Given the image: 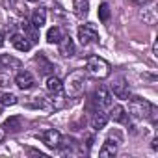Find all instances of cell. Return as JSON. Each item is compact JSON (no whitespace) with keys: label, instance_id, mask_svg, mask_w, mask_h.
<instances>
[{"label":"cell","instance_id":"10","mask_svg":"<svg viewBox=\"0 0 158 158\" xmlns=\"http://www.w3.org/2000/svg\"><path fill=\"white\" fill-rule=\"evenodd\" d=\"M89 123H91V127H93L95 130H101V128H104L106 123H108V114H104L102 110H95V112L91 114Z\"/></svg>","mask_w":158,"mask_h":158},{"label":"cell","instance_id":"3","mask_svg":"<svg viewBox=\"0 0 158 158\" xmlns=\"http://www.w3.org/2000/svg\"><path fill=\"white\" fill-rule=\"evenodd\" d=\"M78 39H80V43L84 47L91 45V43H97L99 41V32L95 30L93 24H82L78 28Z\"/></svg>","mask_w":158,"mask_h":158},{"label":"cell","instance_id":"18","mask_svg":"<svg viewBox=\"0 0 158 158\" xmlns=\"http://www.w3.org/2000/svg\"><path fill=\"white\" fill-rule=\"evenodd\" d=\"M63 35H65V34H63V30H61L60 26H52V28H48V32H47V41H48L50 45H54V43L58 45V43L63 39Z\"/></svg>","mask_w":158,"mask_h":158},{"label":"cell","instance_id":"20","mask_svg":"<svg viewBox=\"0 0 158 158\" xmlns=\"http://www.w3.org/2000/svg\"><path fill=\"white\" fill-rule=\"evenodd\" d=\"M21 125H23V119H21L19 115H13V117L6 119L4 128H8V130H11V132H17V130H21Z\"/></svg>","mask_w":158,"mask_h":158},{"label":"cell","instance_id":"24","mask_svg":"<svg viewBox=\"0 0 158 158\" xmlns=\"http://www.w3.org/2000/svg\"><path fill=\"white\" fill-rule=\"evenodd\" d=\"M10 82H11L10 74H2V73H0V86L6 88V86H10Z\"/></svg>","mask_w":158,"mask_h":158},{"label":"cell","instance_id":"26","mask_svg":"<svg viewBox=\"0 0 158 158\" xmlns=\"http://www.w3.org/2000/svg\"><path fill=\"white\" fill-rule=\"evenodd\" d=\"M4 45V34H2V30H0V47Z\"/></svg>","mask_w":158,"mask_h":158},{"label":"cell","instance_id":"11","mask_svg":"<svg viewBox=\"0 0 158 158\" xmlns=\"http://www.w3.org/2000/svg\"><path fill=\"white\" fill-rule=\"evenodd\" d=\"M35 61H37V65H39V73H41V74L50 76V74L54 73V63H52V61H48L45 54L35 56Z\"/></svg>","mask_w":158,"mask_h":158},{"label":"cell","instance_id":"16","mask_svg":"<svg viewBox=\"0 0 158 158\" xmlns=\"http://www.w3.org/2000/svg\"><path fill=\"white\" fill-rule=\"evenodd\" d=\"M21 28H23L24 35H26V37L30 39V43H32V45L39 41V34H37V28H35V26H34L32 23H26V21H24V23L21 24Z\"/></svg>","mask_w":158,"mask_h":158},{"label":"cell","instance_id":"25","mask_svg":"<svg viewBox=\"0 0 158 158\" xmlns=\"http://www.w3.org/2000/svg\"><path fill=\"white\" fill-rule=\"evenodd\" d=\"M130 4H134V6H143V4H147L149 0H128Z\"/></svg>","mask_w":158,"mask_h":158},{"label":"cell","instance_id":"13","mask_svg":"<svg viewBox=\"0 0 158 158\" xmlns=\"http://www.w3.org/2000/svg\"><path fill=\"white\" fill-rule=\"evenodd\" d=\"M47 89H48V93H52V95H60L61 91H63V82L60 80L58 76H48L47 78Z\"/></svg>","mask_w":158,"mask_h":158},{"label":"cell","instance_id":"17","mask_svg":"<svg viewBox=\"0 0 158 158\" xmlns=\"http://www.w3.org/2000/svg\"><path fill=\"white\" fill-rule=\"evenodd\" d=\"M108 119H114L115 123H125L127 121V114H125V108L123 106H119V104H112L110 106V115H108Z\"/></svg>","mask_w":158,"mask_h":158},{"label":"cell","instance_id":"19","mask_svg":"<svg viewBox=\"0 0 158 158\" xmlns=\"http://www.w3.org/2000/svg\"><path fill=\"white\" fill-rule=\"evenodd\" d=\"M115 152H117V143H115V141H112V139H106V141H104V145H102V147H101V151H99V156L108 158V156H115Z\"/></svg>","mask_w":158,"mask_h":158},{"label":"cell","instance_id":"15","mask_svg":"<svg viewBox=\"0 0 158 158\" xmlns=\"http://www.w3.org/2000/svg\"><path fill=\"white\" fill-rule=\"evenodd\" d=\"M30 23L39 30V28L47 23V11H45V8H37V10H34V13H32V17H30Z\"/></svg>","mask_w":158,"mask_h":158},{"label":"cell","instance_id":"2","mask_svg":"<svg viewBox=\"0 0 158 158\" xmlns=\"http://www.w3.org/2000/svg\"><path fill=\"white\" fill-rule=\"evenodd\" d=\"M86 71L97 78H106L110 74V65L106 60H102L99 56H89L86 61Z\"/></svg>","mask_w":158,"mask_h":158},{"label":"cell","instance_id":"4","mask_svg":"<svg viewBox=\"0 0 158 158\" xmlns=\"http://www.w3.org/2000/svg\"><path fill=\"white\" fill-rule=\"evenodd\" d=\"M84 84H86V74L82 71H78V73H73L69 78H67V89L71 95H76V93H80L84 89Z\"/></svg>","mask_w":158,"mask_h":158},{"label":"cell","instance_id":"7","mask_svg":"<svg viewBox=\"0 0 158 158\" xmlns=\"http://www.w3.org/2000/svg\"><path fill=\"white\" fill-rule=\"evenodd\" d=\"M95 101H97V104L102 106V108H110V106L114 104V101H112V93H110V89L104 88V86H101V88L95 91Z\"/></svg>","mask_w":158,"mask_h":158},{"label":"cell","instance_id":"5","mask_svg":"<svg viewBox=\"0 0 158 158\" xmlns=\"http://www.w3.org/2000/svg\"><path fill=\"white\" fill-rule=\"evenodd\" d=\"M41 141L48 147V149H58L60 145H61V134L58 132V130H54V128H48V130H45V132H41Z\"/></svg>","mask_w":158,"mask_h":158},{"label":"cell","instance_id":"28","mask_svg":"<svg viewBox=\"0 0 158 158\" xmlns=\"http://www.w3.org/2000/svg\"><path fill=\"white\" fill-rule=\"evenodd\" d=\"M28 2H39V0H28Z\"/></svg>","mask_w":158,"mask_h":158},{"label":"cell","instance_id":"23","mask_svg":"<svg viewBox=\"0 0 158 158\" xmlns=\"http://www.w3.org/2000/svg\"><path fill=\"white\" fill-rule=\"evenodd\" d=\"M99 19H101L102 23H106V21L110 19V6H108L106 2H102V4L99 6Z\"/></svg>","mask_w":158,"mask_h":158},{"label":"cell","instance_id":"1","mask_svg":"<svg viewBox=\"0 0 158 158\" xmlns=\"http://www.w3.org/2000/svg\"><path fill=\"white\" fill-rule=\"evenodd\" d=\"M130 99V102H128V112H130V115L132 117H136V119H145V117H151L152 121L156 119V108L151 104V102H147L145 99H141V97H128Z\"/></svg>","mask_w":158,"mask_h":158},{"label":"cell","instance_id":"12","mask_svg":"<svg viewBox=\"0 0 158 158\" xmlns=\"http://www.w3.org/2000/svg\"><path fill=\"white\" fill-rule=\"evenodd\" d=\"M73 10L76 17L84 19L89 13V0H73Z\"/></svg>","mask_w":158,"mask_h":158},{"label":"cell","instance_id":"22","mask_svg":"<svg viewBox=\"0 0 158 158\" xmlns=\"http://www.w3.org/2000/svg\"><path fill=\"white\" fill-rule=\"evenodd\" d=\"M0 104L2 106H13V104H17V97L13 95V93H0Z\"/></svg>","mask_w":158,"mask_h":158},{"label":"cell","instance_id":"6","mask_svg":"<svg viewBox=\"0 0 158 158\" xmlns=\"http://www.w3.org/2000/svg\"><path fill=\"white\" fill-rule=\"evenodd\" d=\"M15 84H17L21 89H32L34 84H35V78L32 76L30 71H21V73H17V76H15Z\"/></svg>","mask_w":158,"mask_h":158},{"label":"cell","instance_id":"8","mask_svg":"<svg viewBox=\"0 0 158 158\" xmlns=\"http://www.w3.org/2000/svg\"><path fill=\"white\" fill-rule=\"evenodd\" d=\"M58 50H60V54H61L63 58H71V56L74 54V50H76L74 41H73L69 35H63V39L58 43Z\"/></svg>","mask_w":158,"mask_h":158},{"label":"cell","instance_id":"21","mask_svg":"<svg viewBox=\"0 0 158 158\" xmlns=\"http://www.w3.org/2000/svg\"><path fill=\"white\" fill-rule=\"evenodd\" d=\"M0 65H4V67H13V69H17V67H21V61L17 60V58H13V56H10V54H2L0 56Z\"/></svg>","mask_w":158,"mask_h":158},{"label":"cell","instance_id":"14","mask_svg":"<svg viewBox=\"0 0 158 158\" xmlns=\"http://www.w3.org/2000/svg\"><path fill=\"white\" fill-rule=\"evenodd\" d=\"M112 91H114V95H115L117 99H123V101H128V97H130L128 84H125V82H121V80L112 86Z\"/></svg>","mask_w":158,"mask_h":158},{"label":"cell","instance_id":"9","mask_svg":"<svg viewBox=\"0 0 158 158\" xmlns=\"http://www.w3.org/2000/svg\"><path fill=\"white\" fill-rule=\"evenodd\" d=\"M11 45H13L17 50H21V52H28V50L32 48L30 39H28L26 35H23V34H13V35H11Z\"/></svg>","mask_w":158,"mask_h":158},{"label":"cell","instance_id":"27","mask_svg":"<svg viewBox=\"0 0 158 158\" xmlns=\"http://www.w3.org/2000/svg\"><path fill=\"white\" fill-rule=\"evenodd\" d=\"M2 139H4V130L0 128V141H2Z\"/></svg>","mask_w":158,"mask_h":158}]
</instances>
